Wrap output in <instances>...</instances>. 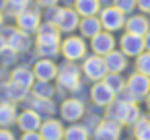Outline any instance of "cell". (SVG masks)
<instances>
[{"label":"cell","instance_id":"cell-27","mask_svg":"<svg viewBox=\"0 0 150 140\" xmlns=\"http://www.w3.org/2000/svg\"><path fill=\"white\" fill-rule=\"evenodd\" d=\"M64 140H88V130L80 124H72L64 130Z\"/></svg>","mask_w":150,"mask_h":140},{"label":"cell","instance_id":"cell-25","mask_svg":"<svg viewBox=\"0 0 150 140\" xmlns=\"http://www.w3.org/2000/svg\"><path fill=\"white\" fill-rule=\"evenodd\" d=\"M134 138L136 140H150V117H140L134 126H132Z\"/></svg>","mask_w":150,"mask_h":140},{"label":"cell","instance_id":"cell-11","mask_svg":"<svg viewBox=\"0 0 150 140\" xmlns=\"http://www.w3.org/2000/svg\"><path fill=\"white\" fill-rule=\"evenodd\" d=\"M39 134H41L43 140H64V126H62L60 119L47 117L45 122H41Z\"/></svg>","mask_w":150,"mask_h":140},{"label":"cell","instance_id":"cell-16","mask_svg":"<svg viewBox=\"0 0 150 140\" xmlns=\"http://www.w3.org/2000/svg\"><path fill=\"white\" fill-rule=\"evenodd\" d=\"M113 45H115V39L109 33H97L93 37V52L97 56H107L109 52H113Z\"/></svg>","mask_w":150,"mask_h":140},{"label":"cell","instance_id":"cell-2","mask_svg":"<svg viewBox=\"0 0 150 140\" xmlns=\"http://www.w3.org/2000/svg\"><path fill=\"white\" fill-rule=\"evenodd\" d=\"M58 85L64 91H76L80 87V72L72 62H66L62 68H58Z\"/></svg>","mask_w":150,"mask_h":140},{"label":"cell","instance_id":"cell-38","mask_svg":"<svg viewBox=\"0 0 150 140\" xmlns=\"http://www.w3.org/2000/svg\"><path fill=\"white\" fill-rule=\"evenodd\" d=\"M21 140H43V138H41L39 132H23Z\"/></svg>","mask_w":150,"mask_h":140},{"label":"cell","instance_id":"cell-17","mask_svg":"<svg viewBox=\"0 0 150 140\" xmlns=\"http://www.w3.org/2000/svg\"><path fill=\"white\" fill-rule=\"evenodd\" d=\"M78 25H80V21H78V13H76V11H70V9H62L60 19H58V29L70 33V31H74Z\"/></svg>","mask_w":150,"mask_h":140},{"label":"cell","instance_id":"cell-18","mask_svg":"<svg viewBox=\"0 0 150 140\" xmlns=\"http://www.w3.org/2000/svg\"><path fill=\"white\" fill-rule=\"evenodd\" d=\"M105 60V66H107V72H121L125 70L127 66V60H125V54L123 52H109L107 56H103Z\"/></svg>","mask_w":150,"mask_h":140},{"label":"cell","instance_id":"cell-32","mask_svg":"<svg viewBox=\"0 0 150 140\" xmlns=\"http://www.w3.org/2000/svg\"><path fill=\"white\" fill-rule=\"evenodd\" d=\"M140 117H142L140 107H138L136 103H132V105H129V109H127V115H125V122H123V124H125V126H134Z\"/></svg>","mask_w":150,"mask_h":140},{"label":"cell","instance_id":"cell-35","mask_svg":"<svg viewBox=\"0 0 150 140\" xmlns=\"http://www.w3.org/2000/svg\"><path fill=\"white\" fill-rule=\"evenodd\" d=\"M115 2V9H119L123 15L125 13H132L136 9V0H113Z\"/></svg>","mask_w":150,"mask_h":140},{"label":"cell","instance_id":"cell-46","mask_svg":"<svg viewBox=\"0 0 150 140\" xmlns=\"http://www.w3.org/2000/svg\"><path fill=\"white\" fill-rule=\"evenodd\" d=\"M101 2H109V0H101Z\"/></svg>","mask_w":150,"mask_h":140},{"label":"cell","instance_id":"cell-13","mask_svg":"<svg viewBox=\"0 0 150 140\" xmlns=\"http://www.w3.org/2000/svg\"><path fill=\"white\" fill-rule=\"evenodd\" d=\"M119 43H121V50H123L125 56H136V58H138V56L144 52V37H140V35L125 33Z\"/></svg>","mask_w":150,"mask_h":140},{"label":"cell","instance_id":"cell-24","mask_svg":"<svg viewBox=\"0 0 150 140\" xmlns=\"http://www.w3.org/2000/svg\"><path fill=\"white\" fill-rule=\"evenodd\" d=\"M80 31H82V35L84 37H95L97 33H101V19H97V17H84L82 21H80Z\"/></svg>","mask_w":150,"mask_h":140},{"label":"cell","instance_id":"cell-28","mask_svg":"<svg viewBox=\"0 0 150 140\" xmlns=\"http://www.w3.org/2000/svg\"><path fill=\"white\" fill-rule=\"evenodd\" d=\"M99 11V0H76V13L82 17H95Z\"/></svg>","mask_w":150,"mask_h":140},{"label":"cell","instance_id":"cell-21","mask_svg":"<svg viewBox=\"0 0 150 140\" xmlns=\"http://www.w3.org/2000/svg\"><path fill=\"white\" fill-rule=\"evenodd\" d=\"M148 31H150V23H148V19H146V17L136 15V17H132V19L127 21V33H134V35L144 37Z\"/></svg>","mask_w":150,"mask_h":140},{"label":"cell","instance_id":"cell-19","mask_svg":"<svg viewBox=\"0 0 150 140\" xmlns=\"http://www.w3.org/2000/svg\"><path fill=\"white\" fill-rule=\"evenodd\" d=\"M17 107L13 101H2L0 103V126L2 128H8L13 124H17Z\"/></svg>","mask_w":150,"mask_h":140},{"label":"cell","instance_id":"cell-9","mask_svg":"<svg viewBox=\"0 0 150 140\" xmlns=\"http://www.w3.org/2000/svg\"><path fill=\"white\" fill-rule=\"evenodd\" d=\"M41 122H43L41 115H39L37 111H33L31 107L25 109V111H21L19 117H17V124H19V128H21L23 132H39Z\"/></svg>","mask_w":150,"mask_h":140},{"label":"cell","instance_id":"cell-34","mask_svg":"<svg viewBox=\"0 0 150 140\" xmlns=\"http://www.w3.org/2000/svg\"><path fill=\"white\" fill-rule=\"evenodd\" d=\"M27 4H29V0H8V2H6V6H8V11L13 15H19L21 11H25Z\"/></svg>","mask_w":150,"mask_h":140},{"label":"cell","instance_id":"cell-23","mask_svg":"<svg viewBox=\"0 0 150 140\" xmlns=\"http://www.w3.org/2000/svg\"><path fill=\"white\" fill-rule=\"evenodd\" d=\"M11 80H13L15 85H19V87H23V89H27V91H29V89L33 87L35 74H33L31 70H27V68H17V70L13 72Z\"/></svg>","mask_w":150,"mask_h":140},{"label":"cell","instance_id":"cell-7","mask_svg":"<svg viewBox=\"0 0 150 140\" xmlns=\"http://www.w3.org/2000/svg\"><path fill=\"white\" fill-rule=\"evenodd\" d=\"M101 25L107 29V31H117L123 27V13L115 6H109V9H103L101 11Z\"/></svg>","mask_w":150,"mask_h":140},{"label":"cell","instance_id":"cell-8","mask_svg":"<svg viewBox=\"0 0 150 140\" xmlns=\"http://www.w3.org/2000/svg\"><path fill=\"white\" fill-rule=\"evenodd\" d=\"M60 113H62V119L66 122H78L84 115V103L78 99H66L60 105Z\"/></svg>","mask_w":150,"mask_h":140},{"label":"cell","instance_id":"cell-42","mask_svg":"<svg viewBox=\"0 0 150 140\" xmlns=\"http://www.w3.org/2000/svg\"><path fill=\"white\" fill-rule=\"evenodd\" d=\"M144 48H146V50L150 52V31H148V33L144 35Z\"/></svg>","mask_w":150,"mask_h":140},{"label":"cell","instance_id":"cell-4","mask_svg":"<svg viewBox=\"0 0 150 140\" xmlns=\"http://www.w3.org/2000/svg\"><path fill=\"white\" fill-rule=\"evenodd\" d=\"M119 136H121V124L115 119L105 117L95 128V140H119Z\"/></svg>","mask_w":150,"mask_h":140},{"label":"cell","instance_id":"cell-20","mask_svg":"<svg viewBox=\"0 0 150 140\" xmlns=\"http://www.w3.org/2000/svg\"><path fill=\"white\" fill-rule=\"evenodd\" d=\"M129 105H132V103H125V101H121V99H115V101L109 105V109H107V117H109V119H115V122H119V124H123Z\"/></svg>","mask_w":150,"mask_h":140},{"label":"cell","instance_id":"cell-14","mask_svg":"<svg viewBox=\"0 0 150 140\" xmlns=\"http://www.w3.org/2000/svg\"><path fill=\"white\" fill-rule=\"evenodd\" d=\"M33 74H35L37 80H54L58 76V66L52 62V58H43L35 64Z\"/></svg>","mask_w":150,"mask_h":140},{"label":"cell","instance_id":"cell-30","mask_svg":"<svg viewBox=\"0 0 150 140\" xmlns=\"http://www.w3.org/2000/svg\"><path fill=\"white\" fill-rule=\"evenodd\" d=\"M4 93H6L8 101H21V99H25V97H27V89H23V87L15 85L13 80H11L8 85H4Z\"/></svg>","mask_w":150,"mask_h":140},{"label":"cell","instance_id":"cell-37","mask_svg":"<svg viewBox=\"0 0 150 140\" xmlns=\"http://www.w3.org/2000/svg\"><path fill=\"white\" fill-rule=\"evenodd\" d=\"M60 13H62V9H58V6H50V11H47V15H45V21L52 23V25H58Z\"/></svg>","mask_w":150,"mask_h":140},{"label":"cell","instance_id":"cell-6","mask_svg":"<svg viewBox=\"0 0 150 140\" xmlns=\"http://www.w3.org/2000/svg\"><path fill=\"white\" fill-rule=\"evenodd\" d=\"M91 99H93V103H95L97 107H109V105L115 101V93L101 80V82H97V85L91 89Z\"/></svg>","mask_w":150,"mask_h":140},{"label":"cell","instance_id":"cell-33","mask_svg":"<svg viewBox=\"0 0 150 140\" xmlns=\"http://www.w3.org/2000/svg\"><path fill=\"white\" fill-rule=\"evenodd\" d=\"M15 58H17V50H13L11 45H4L2 50H0V60H2V64H4V66L13 64V62H15Z\"/></svg>","mask_w":150,"mask_h":140},{"label":"cell","instance_id":"cell-15","mask_svg":"<svg viewBox=\"0 0 150 140\" xmlns=\"http://www.w3.org/2000/svg\"><path fill=\"white\" fill-rule=\"evenodd\" d=\"M2 37H6V45H11L17 52H23L29 48V37L27 33H21L17 29H2Z\"/></svg>","mask_w":150,"mask_h":140},{"label":"cell","instance_id":"cell-41","mask_svg":"<svg viewBox=\"0 0 150 140\" xmlns=\"http://www.w3.org/2000/svg\"><path fill=\"white\" fill-rule=\"evenodd\" d=\"M37 2H39L41 6H47V9H50V6H56L58 0H37Z\"/></svg>","mask_w":150,"mask_h":140},{"label":"cell","instance_id":"cell-43","mask_svg":"<svg viewBox=\"0 0 150 140\" xmlns=\"http://www.w3.org/2000/svg\"><path fill=\"white\" fill-rule=\"evenodd\" d=\"M146 107H148V111H150V95L146 97Z\"/></svg>","mask_w":150,"mask_h":140},{"label":"cell","instance_id":"cell-22","mask_svg":"<svg viewBox=\"0 0 150 140\" xmlns=\"http://www.w3.org/2000/svg\"><path fill=\"white\" fill-rule=\"evenodd\" d=\"M31 109L37 111L41 117H43V115H45V117H52L54 111H56V105L52 103V99H41V97H35V95H33V99H31Z\"/></svg>","mask_w":150,"mask_h":140},{"label":"cell","instance_id":"cell-10","mask_svg":"<svg viewBox=\"0 0 150 140\" xmlns=\"http://www.w3.org/2000/svg\"><path fill=\"white\" fill-rule=\"evenodd\" d=\"M39 11L35 9H25V11H21L19 15H17V23H19V27L25 31V33H33V31H37L39 29Z\"/></svg>","mask_w":150,"mask_h":140},{"label":"cell","instance_id":"cell-44","mask_svg":"<svg viewBox=\"0 0 150 140\" xmlns=\"http://www.w3.org/2000/svg\"><path fill=\"white\" fill-rule=\"evenodd\" d=\"M6 6V0H0V9H4Z\"/></svg>","mask_w":150,"mask_h":140},{"label":"cell","instance_id":"cell-5","mask_svg":"<svg viewBox=\"0 0 150 140\" xmlns=\"http://www.w3.org/2000/svg\"><path fill=\"white\" fill-rule=\"evenodd\" d=\"M60 52L64 54L66 60L74 62V60H80V58L86 54V43H84L80 37H68V39L60 45Z\"/></svg>","mask_w":150,"mask_h":140},{"label":"cell","instance_id":"cell-29","mask_svg":"<svg viewBox=\"0 0 150 140\" xmlns=\"http://www.w3.org/2000/svg\"><path fill=\"white\" fill-rule=\"evenodd\" d=\"M56 93V89L52 87V80H39L33 89V95L35 97H41V99H52Z\"/></svg>","mask_w":150,"mask_h":140},{"label":"cell","instance_id":"cell-1","mask_svg":"<svg viewBox=\"0 0 150 140\" xmlns=\"http://www.w3.org/2000/svg\"><path fill=\"white\" fill-rule=\"evenodd\" d=\"M125 91H127L136 101L146 99L148 93H150V76H146V74H142V72L132 74V76L125 80Z\"/></svg>","mask_w":150,"mask_h":140},{"label":"cell","instance_id":"cell-45","mask_svg":"<svg viewBox=\"0 0 150 140\" xmlns=\"http://www.w3.org/2000/svg\"><path fill=\"white\" fill-rule=\"evenodd\" d=\"M0 25H2V13H0Z\"/></svg>","mask_w":150,"mask_h":140},{"label":"cell","instance_id":"cell-40","mask_svg":"<svg viewBox=\"0 0 150 140\" xmlns=\"http://www.w3.org/2000/svg\"><path fill=\"white\" fill-rule=\"evenodd\" d=\"M136 6L144 13H150V0H136Z\"/></svg>","mask_w":150,"mask_h":140},{"label":"cell","instance_id":"cell-3","mask_svg":"<svg viewBox=\"0 0 150 140\" xmlns=\"http://www.w3.org/2000/svg\"><path fill=\"white\" fill-rule=\"evenodd\" d=\"M82 72L88 80H103L105 74H107V66H105V60L103 56H88L84 58V64H82Z\"/></svg>","mask_w":150,"mask_h":140},{"label":"cell","instance_id":"cell-39","mask_svg":"<svg viewBox=\"0 0 150 140\" xmlns=\"http://www.w3.org/2000/svg\"><path fill=\"white\" fill-rule=\"evenodd\" d=\"M0 140H17V138L8 128H0Z\"/></svg>","mask_w":150,"mask_h":140},{"label":"cell","instance_id":"cell-26","mask_svg":"<svg viewBox=\"0 0 150 140\" xmlns=\"http://www.w3.org/2000/svg\"><path fill=\"white\" fill-rule=\"evenodd\" d=\"M103 82L117 95V93H121L123 89H125V80H123V76L119 74V72H107L105 74V78H103Z\"/></svg>","mask_w":150,"mask_h":140},{"label":"cell","instance_id":"cell-12","mask_svg":"<svg viewBox=\"0 0 150 140\" xmlns=\"http://www.w3.org/2000/svg\"><path fill=\"white\" fill-rule=\"evenodd\" d=\"M37 43H41V45H60V29H58V25H52V23L39 25Z\"/></svg>","mask_w":150,"mask_h":140},{"label":"cell","instance_id":"cell-31","mask_svg":"<svg viewBox=\"0 0 150 140\" xmlns=\"http://www.w3.org/2000/svg\"><path fill=\"white\" fill-rule=\"evenodd\" d=\"M136 68H138V72L150 76V52H146V54L142 52V54L138 56V60H136Z\"/></svg>","mask_w":150,"mask_h":140},{"label":"cell","instance_id":"cell-36","mask_svg":"<svg viewBox=\"0 0 150 140\" xmlns=\"http://www.w3.org/2000/svg\"><path fill=\"white\" fill-rule=\"evenodd\" d=\"M37 52L41 54V56H45V58H54L58 52H60V45H37Z\"/></svg>","mask_w":150,"mask_h":140}]
</instances>
